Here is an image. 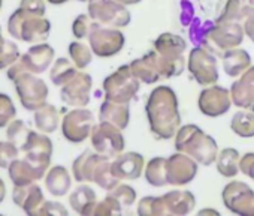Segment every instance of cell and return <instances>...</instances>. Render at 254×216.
Listing matches in <instances>:
<instances>
[{
	"label": "cell",
	"mask_w": 254,
	"mask_h": 216,
	"mask_svg": "<svg viewBox=\"0 0 254 216\" xmlns=\"http://www.w3.org/2000/svg\"><path fill=\"white\" fill-rule=\"evenodd\" d=\"M20 59L18 45L12 41H5L2 50H0V69H8L12 63Z\"/></svg>",
	"instance_id": "7bdbcfd3"
},
{
	"label": "cell",
	"mask_w": 254,
	"mask_h": 216,
	"mask_svg": "<svg viewBox=\"0 0 254 216\" xmlns=\"http://www.w3.org/2000/svg\"><path fill=\"white\" fill-rule=\"evenodd\" d=\"M239 170L242 174H245L247 177L254 180V153L253 152H248L241 158Z\"/></svg>",
	"instance_id": "f907efd6"
},
{
	"label": "cell",
	"mask_w": 254,
	"mask_h": 216,
	"mask_svg": "<svg viewBox=\"0 0 254 216\" xmlns=\"http://www.w3.org/2000/svg\"><path fill=\"white\" fill-rule=\"evenodd\" d=\"M117 2L123 3L124 6H130V5H138L141 0H117Z\"/></svg>",
	"instance_id": "9f6ffc18"
},
{
	"label": "cell",
	"mask_w": 254,
	"mask_h": 216,
	"mask_svg": "<svg viewBox=\"0 0 254 216\" xmlns=\"http://www.w3.org/2000/svg\"><path fill=\"white\" fill-rule=\"evenodd\" d=\"M145 113L150 131L159 140H171L181 128L178 98L169 86H157L148 96Z\"/></svg>",
	"instance_id": "6da1fadb"
},
{
	"label": "cell",
	"mask_w": 254,
	"mask_h": 216,
	"mask_svg": "<svg viewBox=\"0 0 254 216\" xmlns=\"http://www.w3.org/2000/svg\"><path fill=\"white\" fill-rule=\"evenodd\" d=\"M118 179L112 173V161L111 158L105 155H99V159L96 162L94 171H93V183H96L99 188L105 189L106 192L111 191L118 185Z\"/></svg>",
	"instance_id": "4dcf8cb0"
},
{
	"label": "cell",
	"mask_w": 254,
	"mask_h": 216,
	"mask_svg": "<svg viewBox=\"0 0 254 216\" xmlns=\"http://www.w3.org/2000/svg\"><path fill=\"white\" fill-rule=\"evenodd\" d=\"M94 128V116L87 108H73L67 111L62 120L63 137L73 144L84 143Z\"/></svg>",
	"instance_id": "7c38bea8"
},
{
	"label": "cell",
	"mask_w": 254,
	"mask_h": 216,
	"mask_svg": "<svg viewBox=\"0 0 254 216\" xmlns=\"http://www.w3.org/2000/svg\"><path fill=\"white\" fill-rule=\"evenodd\" d=\"M30 131H32V129H29V126H27V123H26L24 120L17 119V120H12V122L6 126V138H8L9 141H12L14 144H17V146L21 149V146L26 143V140H27Z\"/></svg>",
	"instance_id": "f35d334b"
},
{
	"label": "cell",
	"mask_w": 254,
	"mask_h": 216,
	"mask_svg": "<svg viewBox=\"0 0 254 216\" xmlns=\"http://www.w3.org/2000/svg\"><path fill=\"white\" fill-rule=\"evenodd\" d=\"M166 159L163 156H156L145 165V180L154 188H163L168 183L166 177Z\"/></svg>",
	"instance_id": "d6a6232c"
},
{
	"label": "cell",
	"mask_w": 254,
	"mask_h": 216,
	"mask_svg": "<svg viewBox=\"0 0 254 216\" xmlns=\"http://www.w3.org/2000/svg\"><path fill=\"white\" fill-rule=\"evenodd\" d=\"M111 197H114L123 207H130L136 201V191L130 185H117L111 191H108Z\"/></svg>",
	"instance_id": "ab89813d"
},
{
	"label": "cell",
	"mask_w": 254,
	"mask_h": 216,
	"mask_svg": "<svg viewBox=\"0 0 254 216\" xmlns=\"http://www.w3.org/2000/svg\"><path fill=\"white\" fill-rule=\"evenodd\" d=\"M15 92L20 98L23 108L27 111H36L39 107L47 104L50 89L47 83L36 74L24 72L14 80Z\"/></svg>",
	"instance_id": "8992f818"
},
{
	"label": "cell",
	"mask_w": 254,
	"mask_h": 216,
	"mask_svg": "<svg viewBox=\"0 0 254 216\" xmlns=\"http://www.w3.org/2000/svg\"><path fill=\"white\" fill-rule=\"evenodd\" d=\"M33 120L38 131L44 134H53L60 126V113L54 105L44 104L35 111Z\"/></svg>",
	"instance_id": "f1b7e54d"
},
{
	"label": "cell",
	"mask_w": 254,
	"mask_h": 216,
	"mask_svg": "<svg viewBox=\"0 0 254 216\" xmlns=\"http://www.w3.org/2000/svg\"><path fill=\"white\" fill-rule=\"evenodd\" d=\"M232 104L233 102H232L230 90L217 84L206 86L200 92L197 99L200 113L208 117H218L226 114L230 110Z\"/></svg>",
	"instance_id": "5bb4252c"
},
{
	"label": "cell",
	"mask_w": 254,
	"mask_h": 216,
	"mask_svg": "<svg viewBox=\"0 0 254 216\" xmlns=\"http://www.w3.org/2000/svg\"><path fill=\"white\" fill-rule=\"evenodd\" d=\"M78 68L75 66L73 62L67 60L66 57H60L54 62V65L51 66V71H50V78L53 81L54 86H64L67 81H70L75 75H76V71Z\"/></svg>",
	"instance_id": "e575fe53"
},
{
	"label": "cell",
	"mask_w": 254,
	"mask_h": 216,
	"mask_svg": "<svg viewBox=\"0 0 254 216\" xmlns=\"http://www.w3.org/2000/svg\"><path fill=\"white\" fill-rule=\"evenodd\" d=\"M121 212H123V206L114 197L106 194V197L96 204L93 215H96V216H111V215H120Z\"/></svg>",
	"instance_id": "b9f144b4"
},
{
	"label": "cell",
	"mask_w": 254,
	"mask_h": 216,
	"mask_svg": "<svg viewBox=\"0 0 254 216\" xmlns=\"http://www.w3.org/2000/svg\"><path fill=\"white\" fill-rule=\"evenodd\" d=\"M141 81L132 72L130 65H124L108 75L103 81V92L106 99L129 104L139 92Z\"/></svg>",
	"instance_id": "5b68a950"
},
{
	"label": "cell",
	"mask_w": 254,
	"mask_h": 216,
	"mask_svg": "<svg viewBox=\"0 0 254 216\" xmlns=\"http://www.w3.org/2000/svg\"><path fill=\"white\" fill-rule=\"evenodd\" d=\"M39 215H60V216H66L67 215V209L57 201H45Z\"/></svg>",
	"instance_id": "681fc988"
},
{
	"label": "cell",
	"mask_w": 254,
	"mask_h": 216,
	"mask_svg": "<svg viewBox=\"0 0 254 216\" xmlns=\"http://www.w3.org/2000/svg\"><path fill=\"white\" fill-rule=\"evenodd\" d=\"M18 8H21L23 11H26L29 14L39 15V17H44L45 11H47L45 0H21Z\"/></svg>",
	"instance_id": "c3c4849f"
},
{
	"label": "cell",
	"mask_w": 254,
	"mask_h": 216,
	"mask_svg": "<svg viewBox=\"0 0 254 216\" xmlns=\"http://www.w3.org/2000/svg\"><path fill=\"white\" fill-rule=\"evenodd\" d=\"M233 105L254 111V66H250L230 87Z\"/></svg>",
	"instance_id": "44dd1931"
},
{
	"label": "cell",
	"mask_w": 254,
	"mask_h": 216,
	"mask_svg": "<svg viewBox=\"0 0 254 216\" xmlns=\"http://www.w3.org/2000/svg\"><path fill=\"white\" fill-rule=\"evenodd\" d=\"M12 200L18 207H21L30 216L39 215L44 203L47 201L41 186L36 183L26 185V186H14Z\"/></svg>",
	"instance_id": "7402d4cb"
},
{
	"label": "cell",
	"mask_w": 254,
	"mask_h": 216,
	"mask_svg": "<svg viewBox=\"0 0 254 216\" xmlns=\"http://www.w3.org/2000/svg\"><path fill=\"white\" fill-rule=\"evenodd\" d=\"M126 38L120 29L106 27L99 23H93L88 35V44L97 57H112L118 54L124 47Z\"/></svg>",
	"instance_id": "9c48e42d"
},
{
	"label": "cell",
	"mask_w": 254,
	"mask_h": 216,
	"mask_svg": "<svg viewBox=\"0 0 254 216\" xmlns=\"http://www.w3.org/2000/svg\"><path fill=\"white\" fill-rule=\"evenodd\" d=\"M187 66L197 84L206 87L218 81V65L217 57L203 47H194L187 59Z\"/></svg>",
	"instance_id": "30bf717a"
},
{
	"label": "cell",
	"mask_w": 254,
	"mask_h": 216,
	"mask_svg": "<svg viewBox=\"0 0 254 216\" xmlns=\"http://www.w3.org/2000/svg\"><path fill=\"white\" fill-rule=\"evenodd\" d=\"M69 204L78 215L90 216L93 215L94 207L97 204V195L94 189L90 188L88 185H79L69 195Z\"/></svg>",
	"instance_id": "4316f807"
},
{
	"label": "cell",
	"mask_w": 254,
	"mask_h": 216,
	"mask_svg": "<svg viewBox=\"0 0 254 216\" xmlns=\"http://www.w3.org/2000/svg\"><path fill=\"white\" fill-rule=\"evenodd\" d=\"M215 23L212 21H205L202 23L199 18H194L191 23H190V30H189V35H190V41L196 45V47H203L206 48L208 45V36H209V32L211 29L214 27Z\"/></svg>",
	"instance_id": "8d00e7d4"
},
{
	"label": "cell",
	"mask_w": 254,
	"mask_h": 216,
	"mask_svg": "<svg viewBox=\"0 0 254 216\" xmlns=\"http://www.w3.org/2000/svg\"><path fill=\"white\" fill-rule=\"evenodd\" d=\"M175 149L191 156L200 165H212L218 156L217 141L197 125H184L175 135Z\"/></svg>",
	"instance_id": "7a4b0ae2"
},
{
	"label": "cell",
	"mask_w": 254,
	"mask_h": 216,
	"mask_svg": "<svg viewBox=\"0 0 254 216\" xmlns=\"http://www.w3.org/2000/svg\"><path fill=\"white\" fill-rule=\"evenodd\" d=\"M241 17V0H218L215 23L239 21Z\"/></svg>",
	"instance_id": "d590c367"
},
{
	"label": "cell",
	"mask_w": 254,
	"mask_h": 216,
	"mask_svg": "<svg viewBox=\"0 0 254 216\" xmlns=\"http://www.w3.org/2000/svg\"><path fill=\"white\" fill-rule=\"evenodd\" d=\"M72 186L69 171L63 165L51 167L45 174V188L54 197H64Z\"/></svg>",
	"instance_id": "484cf974"
},
{
	"label": "cell",
	"mask_w": 254,
	"mask_h": 216,
	"mask_svg": "<svg viewBox=\"0 0 254 216\" xmlns=\"http://www.w3.org/2000/svg\"><path fill=\"white\" fill-rule=\"evenodd\" d=\"M145 167L144 156L138 152H123L112 161V173L118 180H136Z\"/></svg>",
	"instance_id": "ffe728a7"
},
{
	"label": "cell",
	"mask_w": 254,
	"mask_h": 216,
	"mask_svg": "<svg viewBox=\"0 0 254 216\" xmlns=\"http://www.w3.org/2000/svg\"><path fill=\"white\" fill-rule=\"evenodd\" d=\"M48 170L50 165L24 155L23 159L17 158L11 162V165L8 167V174L14 186H26L44 179Z\"/></svg>",
	"instance_id": "9a60e30c"
},
{
	"label": "cell",
	"mask_w": 254,
	"mask_h": 216,
	"mask_svg": "<svg viewBox=\"0 0 254 216\" xmlns=\"http://www.w3.org/2000/svg\"><path fill=\"white\" fill-rule=\"evenodd\" d=\"M67 50H69L70 60L75 63V66L78 69H85L91 63V60H93V51H91V48L87 47L85 44L79 42V41L70 42Z\"/></svg>",
	"instance_id": "74e56055"
},
{
	"label": "cell",
	"mask_w": 254,
	"mask_h": 216,
	"mask_svg": "<svg viewBox=\"0 0 254 216\" xmlns=\"http://www.w3.org/2000/svg\"><path fill=\"white\" fill-rule=\"evenodd\" d=\"M5 38L2 36V26H0V50H2V47H3V44H5Z\"/></svg>",
	"instance_id": "680465c9"
},
{
	"label": "cell",
	"mask_w": 254,
	"mask_h": 216,
	"mask_svg": "<svg viewBox=\"0 0 254 216\" xmlns=\"http://www.w3.org/2000/svg\"><path fill=\"white\" fill-rule=\"evenodd\" d=\"M5 197H6V186H5V182L0 179V204H2Z\"/></svg>",
	"instance_id": "11a10c76"
},
{
	"label": "cell",
	"mask_w": 254,
	"mask_h": 216,
	"mask_svg": "<svg viewBox=\"0 0 254 216\" xmlns=\"http://www.w3.org/2000/svg\"><path fill=\"white\" fill-rule=\"evenodd\" d=\"M244 36L245 32L239 21L215 23L209 32L206 50L215 56H223L227 50L239 47L244 41Z\"/></svg>",
	"instance_id": "ba28073f"
},
{
	"label": "cell",
	"mask_w": 254,
	"mask_h": 216,
	"mask_svg": "<svg viewBox=\"0 0 254 216\" xmlns=\"http://www.w3.org/2000/svg\"><path fill=\"white\" fill-rule=\"evenodd\" d=\"M230 129L242 138L254 137V111L253 110H242L235 113L230 122Z\"/></svg>",
	"instance_id": "836d02e7"
},
{
	"label": "cell",
	"mask_w": 254,
	"mask_h": 216,
	"mask_svg": "<svg viewBox=\"0 0 254 216\" xmlns=\"http://www.w3.org/2000/svg\"><path fill=\"white\" fill-rule=\"evenodd\" d=\"M139 216H159V197H144L138 203Z\"/></svg>",
	"instance_id": "bcb514c9"
},
{
	"label": "cell",
	"mask_w": 254,
	"mask_h": 216,
	"mask_svg": "<svg viewBox=\"0 0 254 216\" xmlns=\"http://www.w3.org/2000/svg\"><path fill=\"white\" fill-rule=\"evenodd\" d=\"M223 69L227 77H239L251 66V56L242 48L227 50L223 56Z\"/></svg>",
	"instance_id": "83f0119b"
},
{
	"label": "cell",
	"mask_w": 254,
	"mask_h": 216,
	"mask_svg": "<svg viewBox=\"0 0 254 216\" xmlns=\"http://www.w3.org/2000/svg\"><path fill=\"white\" fill-rule=\"evenodd\" d=\"M48 2L51 5H63V3L69 2V0H48ZM78 2H88V0H78Z\"/></svg>",
	"instance_id": "6f0895ef"
},
{
	"label": "cell",
	"mask_w": 254,
	"mask_h": 216,
	"mask_svg": "<svg viewBox=\"0 0 254 216\" xmlns=\"http://www.w3.org/2000/svg\"><path fill=\"white\" fill-rule=\"evenodd\" d=\"M88 15L94 23L121 29L130 24V12L117 0H88Z\"/></svg>",
	"instance_id": "52a82bcc"
},
{
	"label": "cell",
	"mask_w": 254,
	"mask_h": 216,
	"mask_svg": "<svg viewBox=\"0 0 254 216\" xmlns=\"http://www.w3.org/2000/svg\"><path fill=\"white\" fill-rule=\"evenodd\" d=\"M199 216H203V215H212V216H218L220 212L218 210H214V209H203V210H199L197 212Z\"/></svg>",
	"instance_id": "db71d44e"
},
{
	"label": "cell",
	"mask_w": 254,
	"mask_h": 216,
	"mask_svg": "<svg viewBox=\"0 0 254 216\" xmlns=\"http://www.w3.org/2000/svg\"><path fill=\"white\" fill-rule=\"evenodd\" d=\"M197 165L199 164L191 156L177 150L166 159L168 183L174 186H183L190 183L197 174Z\"/></svg>",
	"instance_id": "e0dca14e"
},
{
	"label": "cell",
	"mask_w": 254,
	"mask_h": 216,
	"mask_svg": "<svg viewBox=\"0 0 254 216\" xmlns=\"http://www.w3.org/2000/svg\"><path fill=\"white\" fill-rule=\"evenodd\" d=\"M91 87H93L91 75L87 72H76V75L70 81L62 86L60 98L69 107L82 108L87 107L90 102Z\"/></svg>",
	"instance_id": "2e32d148"
},
{
	"label": "cell",
	"mask_w": 254,
	"mask_h": 216,
	"mask_svg": "<svg viewBox=\"0 0 254 216\" xmlns=\"http://www.w3.org/2000/svg\"><path fill=\"white\" fill-rule=\"evenodd\" d=\"M181 23L184 26H190V23L194 20V6L191 0H181Z\"/></svg>",
	"instance_id": "816d5d0a"
},
{
	"label": "cell",
	"mask_w": 254,
	"mask_h": 216,
	"mask_svg": "<svg viewBox=\"0 0 254 216\" xmlns=\"http://www.w3.org/2000/svg\"><path fill=\"white\" fill-rule=\"evenodd\" d=\"M186 50H187V42L183 39V36L175 33H169V32L162 33L154 41V51L157 54L162 78L178 77L184 72Z\"/></svg>",
	"instance_id": "3957f363"
},
{
	"label": "cell",
	"mask_w": 254,
	"mask_h": 216,
	"mask_svg": "<svg viewBox=\"0 0 254 216\" xmlns=\"http://www.w3.org/2000/svg\"><path fill=\"white\" fill-rule=\"evenodd\" d=\"M121 131L123 129L117 128L115 125L100 120V123L94 125L90 135L93 149L97 153L105 155L108 158L118 156L120 153L124 152L126 147V141Z\"/></svg>",
	"instance_id": "8fae6325"
},
{
	"label": "cell",
	"mask_w": 254,
	"mask_h": 216,
	"mask_svg": "<svg viewBox=\"0 0 254 216\" xmlns=\"http://www.w3.org/2000/svg\"><path fill=\"white\" fill-rule=\"evenodd\" d=\"M196 206V198L190 191L174 189L159 197L160 216L174 215V216H186L193 212Z\"/></svg>",
	"instance_id": "ac0fdd59"
},
{
	"label": "cell",
	"mask_w": 254,
	"mask_h": 216,
	"mask_svg": "<svg viewBox=\"0 0 254 216\" xmlns=\"http://www.w3.org/2000/svg\"><path fill=\"white\" fill-rule=\"evenodd\" d=\"M99 155L96 150H84L72 164V174L73 179L79 183L82 182H93V171L96 167V162L99 159Z\"/></svg>",
	"instance_id": "f546056e"
},
{
	"label": "cell",
	"mask_w": 254,
	"mask_h": 216,
	"mask_svg": "<svg viewBox=\"0 0 254 216\" xmlns=\"http://www.w3.org/2000/svg\"><path fill=\"white\" fill-rule=\"evenodd\" d=\"M239 23L244 27L245 36H248L250 41L254 42V11H251V9H241Z\"/></svg>",
	"instance_id": "7dc6e473"
},
{
	"label": "cell",
	"mask_w": 254,
	"mask_h": 216,
	"mask_svg": "<svg viewBox=\"0 0 254 216\" xmlns=\"http://www.w3.org/2000/svg\"><path fill=\"white\" fill-rule=\"evenodd\" d=\"M26 156L36 159L39 162H44L47 165L51 164V156H53V141L48 137V134L44 132H36L30 131L26 143L20 149Z\"/></svg>",
	"instance_id": "603a6c76"
},
{
	"label": "cell",
	"mask_w": 254,
	"mask_h": 216,
	"mask_svg": "<svg viewBox=\"0 0 254 216\" xmlns=\"http://www.w3.org/2000/svg\"><path fill=\"white\" fill-rule=\"evenodd\" d=\"M17 116V108L9 95L0 93V128H6Z\"/></svg>",
	"instance_id": "60d3db41"
},
{
	"label": "cell",
	"mask_w": 254,
	"mask_h": 216,
	"mask_svg": "<svg viewBox=\"0 0 254 216\" xmlns=\"http://www.w3.org/2000/svg\"><path fill=\"white\" fill-rule=\"evenodd\" d=\"M130 69L138 77V80L145 84H154L162 78L159 62H157V54L154 50L147 53L142 57L135 59L130 63Z\"/></svg>",
	"instance_id": "d4e9b609"
},
{
	"label": "cell",
	"mask_w": 254,
	"mask_h": 216,
	"mask_svg": "<svg viewBox=\"0 0 254 216\" xmlns=\"http://www.w3.org/2000/svg\"><path fill=\"white\" fill-rule=\"evenodd\" d=\"M20 147L12 141H0V168H8L14 159L18 158Z\"/></svg>",
	"instance_id": "ee69618b"
},
{
	"label": "cell",
	"mask_w": 254,
	"mask_h": 216,
	"mask_svg": "<svg viewBox=\"0 0 254 216\" xmlns=\"http://www.w3.org/2000/svg\"><path fill=\"white\" fill-rule=\"evenodd\" d=\"M8 32L18 41L39 44L50 36L51 23L45 17L33 15L17 8L8 20Z\"/></svg>",
	"instance_id": "277c9868"
},
{
	"label": "cell",
	"mask_w": 254,
	"mask_h": 216,
	"mask_svg": "<svg viewBox=\"0 0 254 216\" xmlns=\"http://www.w3.org/2000/svg\"><path fill=\"white\" fill-rule=\"evenodd\" d=\"M2 2H3V0H0V8H2Z\"/></svg>",
	"instance_id": "91938a15"
},
{
	"label": "cell",
	"mask_w": 254,
	"mask_h": 216,
	"mask_svg": "<svg viewBox=\"0 0 254 216\" xmlns=\"http://www.w3.org/2000/svg\"><path fill=\"white\" fill-rule=\"evenodd\" d=\"M99 119L102 122L112 123L120 129H126L130 122V107H129V104L106 99L100 105Z\"/></svg>",
	"instance_id": "cb8c5ba5"
},
{
	"label": "cell",
	"mask_w": 254,
	"mask_h": 216,
	"mask_svg": "<svg viewBox=\"0 0 254 216\" xmlns=\"http://www.w3.org/2000/svg\"><path fill=\"white\" fill-rule=\"evenodd\" d=\"M93 20L88 14H81L78 15L73 23H72V33L75 38L78 39H84V38H88L90 32H91V27H93Z\"/></svg>",
	"instance_id": "f6af8a7d"
},
{
	"label": "cell",
	"mask_w": 254,
	"mask_h": 216,
	"mask_svg": "<svg viewBox=\"0 0 254 216\" xmlns=\"http://www.w3.org/2000/svg\"><path fill=\"white\" fill-rule=\"evenodd\" d=\"M217 171L226 177V179H232L236 177L239 170V162H241V155L236 149L233 147H226L223 149L218 156H217Z\"/></svg>",
	"instance_id": "1f68e13d"
},
{
	"label": "cell",
	"mask_w": 254,
	"mask_h": 216,
	"mask_svg": "<svg viewBox=\"0 0 254 216\" xmlns=\"http://www.w3.org/2000/svg\"><path fill=\"white\" fill-rule=\"evenodd\" d=\"M54 56V48L50 44L39 42L32 45L23 56H20V62L23 63L26 72L39 75L51 66Z\"/></svg>",
	"instance_id": "d6986e66"
},
{
	"label": "cell",
	"mask_w": 254,
	"mask_h": 216,
	"mask_svg": "<svg viewBox=\"0 0 254 216\" xmlns=\"http://www.w3.org/2000/svg\"><path fill=\"white\" fill-rule=\"evenodd\" d=\"M241 9L254 11V0H241Z\"/></svg>",
	"instance_id": "f5cc1de1"
},
{
	"label": "cell",
	"mask_w": 254,
	"mask_h": 216,
	"mask_svg": "<svg viewBox=\"0 0 254 216\" xmlns=\"http://www.w3.org/2000/svg\"><path fill=\"white\" fill-rule=\"evenodd\" d=\"M223 204L227 210L241 216H254V191L245 183L233 180L221 192Z\"/></svg>",
	"instance_id": "4fadbf2b"
}]
</instances>
